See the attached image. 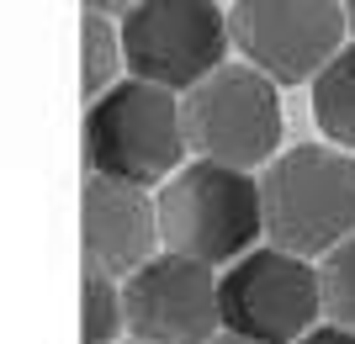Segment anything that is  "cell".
I'll return each mask as SVG.
<instances>
[{"label": "cell", "instance_id": "6da1fadb", "mask_svg": "<svg viewBox=\"0 0 355 344\" xmlns=\"http://www.w3.org/2000/svg\"><path fill=\"white\" fill-rule=\"evenodd\" d=\"M266 244L297 260H324L355 239V154L297 143L260 175Z\"/></svg>", "mask_w": 355, "mask_h": 344}, {"label": "cell", "instance_id": "7a4b0ae2", "mask_svg": "<svg viewBox=\"0 0 355 344\" xmlns=\"http://www.w3.org/2000/svg\"><path fill=\"white\" fill-rule=\"evenodd\" d=\"M186 138V101L144 80H122L112 96L85 106V165L101 180L122 185H170L191 165Z\"/></svg>", "mask_w": 355, "mask_h": 344}, {"label": "cell", "instance_id": "3957f363", "mask_svg": "<svg viewBox=\"0 0 355 344\" xmlns=\"http://www.w3.org/2000/svg\"><path fill=\"white\" fill-rule=\"evenodd\" d=\"M154 201H159L164 255L218 270V265H239L244 255L260 249L266 207H260V180L244 170L191 159Z\"/></svg>", "mask_w": 355, "mask_h": 344}, {"label": "cell", "instance_id": "277c9868", "mask_svg": "<svg viewBox=\"0 0 355 344\" xmlns=\"http://www.w3.org/2000/svg\"><path fill=\"white\" fill-rule=\"evenodd\" d=\"M228 6L212 0H144L122 16V53L133 80L159 85L180 101L228 69Z\"/></svg>", "mask_w": 355, "mask_h": 344}, {"label": "cell", "instance_id": "5b68a950", "mask_svg": "<svg viewBox=\"0 0 355 344\" xmlns=\"http://www.w3.org/2000/svg\"><path fill=\"white\" fill-rule=\"evenodd\" d=\"M186 138L191 154L207 165L244 175H254L260 165L270 170L282 159V96L260 69L228 64L186 96Z\"/></svg>", "mask_w": 355, "mask_h": 344}, {"label": "cell", "instance_id": "8992f818", "mask_svg": "<svg viewBox=\"0 0 355 344\" xmlns=\"http://www.w3.org/2000/svg\"><path fill=\"white\" fill-rule=\"evenodd\" d=\"M313 329H324V286L313 260L260 244L223 270V334L250 344H302Z\"/></svg>", "mask_w": 355, "mask_h": 344}, {"label": "cell", "instance_id": "52a82bcc", "mask_svg": "<svg viewBox=\"0 0 355 344\" xmlns=\"http://www.w3.org/2000/svg\"><path fill=\"white\" fill-rule=\"evenodd\" d=\"M350 11L334 0H234L228 32L250 69L270 85H302L318 80L345 53Z\"/></svg>", "mask_w": 355, "mask_h": 344}, {"label": "cell", "instance_id": "ba28073f", "mask_svg": "<svg viewBox=\"0 0 355 344\" xmlns=\"http://www.w3.org/2000/svg\"><path fill=\"white\" fill-rule=\"evenodd\" d=\"M122 302L138 344H212L223 334V281L196 260H148L133 281H122Z\"/></svg>", "mask_w": 355, "mask_h": 344}, {"label": "cell", "instance_id": "9c48e42d", "mask_svg": "<svg viewBox=\"0 0 355 344\" xmlns=\"http://www.w3.org/2000/svg\"><path fill=\"white\" fill-rule=\"evenodd\" d=\"M80 244H85V270L133 281L148 260L164 255L159 239V201L138 185L85 175L80 196Z\"/></svg>", "mask_w": 355, "mask_h": 344}, {"label": "cell", "instance_id": "30bf717a", "mask_svg": "<svg viewBox=\"0 0 355 344\" xmlns=\"http://www.w3.org/2000/svg\"><path fill=\"white\" fill-rule=\"evenodd\" d=\"M80 96L85 106H96L101 96L122 85V69H128V53H122V21H112L106 6H85L80 16Z\"/></svg>", "mask_w": 355, "mask_h": 344}, {"label": "cell", "instance_id": "8fae6325", "mask_svg": "<svg viewBox=\"0 0 355 344\" xmlns=\"http://www.w3.org/2000/svg\"><path fill=\"white\" fill-rule=\"evenodd\" d=\"M313 117L324 127V138L334 149L355 154V37L345 43V53L313 80Z\"/></svg>", "mask_w": 355, "mask_h": 344}, {"label": "cell", "instance_id": "7c38bea8", "mask_svg": "<svg viewBox=\"0 0 355 344\" xmlns=\"http://www.w3.org/2000/svg\"><path fill=\"white\" fill-rule=\"evenodd\" d=\"M122 329H128L122 281L85 270V286H80V344H117Z\"/></svg>", "mask_w": 355, "mask_h": 344}, {"label": "cell", "instance_id": "4fadbf2b", "mask_svg": "<svg viewBox=\"0 0 355 344\" xmlns=\"http://www.w3.org/2000/svg\"><path fill=\"white\" fill-rule=\"evenodd\" d=\"M318 286H324V318L355 334V239L318 260Z\"/></svg>", "mask_w": 355, "mask_h": 344}, {"label": "cell", "instance_id": "5bb4252c", "mask_svg": "<svg viewBox=\"0 0 355 344\" xmlns=\"http://www.w3.org/2000/svg\"><path fill=\"white\" fill-rule=\"evenodd\" d=\"M302 344H355V334H350V329H334V323H324V329H313Z\"/></svg>", "mask_w": 355, "mask_h": 344}, {"label": "cell", "instance_id": "9a60e30c", "mask_svg": "<svg viewBox=\"0 0 355 344\" xmlns=\"http://www.w3.org/2000/svg\"><path fill=\"white\" fill-rule=\"evenodd\" d=\"M212 344H250V339H239V334H218Z\"/></svg>", "mask_w": 355, "mask_h": 344}, {"label": "cell", "instance_id": "2e32d148", "mask_svg": "<svg viewBox=\"0 0 355 344\" xmlns=\"http://www.w3.org/2000/svg\"><path fill=\"white\" fill-rule=\"evenodd\" d=\"M350 32H355V6H350Z\"/></svg>", "mask_w": 355, "mask_h": 344}, {"label": "cell", "instance_id": "e0dca14e", "mask_svg": "<svg viewBox=\"0 0 355 344\" xmlns=\"http://www.w3.org/2000/svg\"><path fill=\"white\" fill-rule=\"evenodd\" d=\"M133 344H138V339H133Z\"/></svg>", "mask_w": 355, "mask_h": 344}]
</instances>
